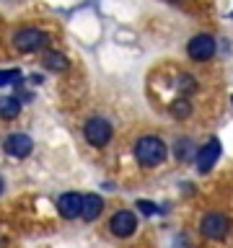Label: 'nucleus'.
<instances>
[{
  "instance_id": "obj_1",
  "label": "nucleus",
  "mask_w": 233,
  "mask_h": 248,
  "mask_svg": "<svg viewBox=\"0 0 233 248\" xmlns=\"http://www.w3.org/2000/svg\"><path fill=\"white\" fill-rule=\"evenodd\" d=\"M166 142L158 135H143L135 142V160L143 168H155L166 160Z\"/></svg>"
},
{
  "instance_id": "obj_2",
  "label": "nucleus",
  "mask_w": 233,
  "mask_h": 248,
  "mask_svg": "<svg viewBox=\"0 0 233 248\" xmlns=\"http://www.w3.org/2000/svg\"><path fill=\"white\" fill-rule=\"evenodd\" d=\"M200 232L207 240H223L228 238L231 232V217L225 212H217V209H210V212L202 215L200 220Z\"/></svg>"
},
{
  "instance_id": "obj_3",
  "label": "nucleus",
  "mask_w": 233,
  "mask_h": 248,
  "mask_svg": "<svg viewBox=\"0 0 233 248\" xmlns=\"http://www.w3.org/2000/svg\"><path fill=\"white\" fill-rule=\"evenodd\" d=\"M83 137L91 147H106L109 140L114 137V129H112V124H109V119H104V116H91L83 127Z\"/></svg>"
},
{
  "instance_id": "obj_4",
  "label": "nucleus",
  "mask_w": 233,
  "mask_h": 248,
  "mask_svg": "<svg viewBox=\"0 0 233 248\" xmlns=\"http://www.w3.org/2000/svg\"><path fill=\"white\" fill-rule=\"evenodd\" d=\"M13 46L18 52H36V49H44L47 46V34L42 29H34V26H26V29H18L13 34Z\"/></svg>"
},
{
  "instance_id": "obj_5",
  "label": "nucleus",
  "mask_w": 233,
  "mask_h": 248,
  "mask_svg": "<svg viewBox=\"0 0 233 248\" xmlns=\"http://www.w3.org/2000/svg\"><path fill=\"white\" fill-rule=\"evenodd\" d=\"M215 39L210 34H197L189 39V44H186V57H189L192 62H210L215 57Z\"/></svg>"
},
{
  "instance_id": "obj_6",
  "label": "nucleus",
  "mask_w": 233,
  "mask_h": 248,
  "mask_svg": "<svg viewBox=\"0 0 233 248\" xmlns=\"http://www.w3.org/2000/svg\"><path fill=\"white\" fill-rule=\"evenodd\" d=\"M3 150L11 155V158L21 160V158H29L31 150H34V140L29 135H21V132H16V135H8L3 140Z\"/></svg>"
},
{
  "instance_id": "obj_7",
  "label": "nucleus",
  "mask_w": 233,
  "mask_h": 248,
  "mask_svg": "<svg viewBox=\"0 0 233 248\" xmlns=\"http://www.w3.org/2000/svg\"><path fill=\"white\" fill-rule=\"evenodd\" d=\"M109 230H112L116 238H130L132 232L137 230L135 212H130V209H119V212H114L112 220H109Z\"/></svg>"
},
{
  "instance_id": "obj_8",
  "label": "nucleus",
  "mask_w": 233,
  "mask_h": 248,
  "mask_svg": "<svg viewBox=\"0 0 233 248\" xmlns=\"http://www.w3.org/2000/svg\"><path fill=\"white\" fill-rule=\"evenodd\" d=\"M57 212L65 217V220H75V217L83 212V194H78V191L60 194V199H57Z\"/></svg>"
},
{
  "instance_id": "obj_9",
  "label": "nucleus",
  "mask_w": 233,
  "mask_h": 248,
  "mask_svg": "<svg viewBox=\"0 0 233 248\" xmlns=\"http://www.w3.org/2000/svg\"><path fill=\"white\" fill-rule=\"evenodd\" d=\"M217 158H220V142L213 137V140H207V142L197 150V170H200V173L213 170V166L217 163Z\"/></svg>"
},
{
  "instance_id": "obj_10",
  "label": "nucleus",
  "mask_w": 233,
  "mask_h": 248,
  "mask_svg": "<svg viewBox=\"0 0 233 248\" xmlns=\"http://www.w3.org/2000/svg\"><path fill=\"white\" fill-rule=\"evenodd\" d=\"M101 212H104V199H101L99 194H83V212H81L83 220L93 222Z\"/></svg>"
},
{
  "instance_id": "obj_11",
  "label": "nucleus",
  "mask_w": 233,
  "mask_h": 248,
  "mask_svg": "<svg viewBox=\"0 0 233 248\" xmlns=\"http://www.w3.org/2000/svg\"><path fill=\"white\" fill-rule=\"evenodd\" d=\"M18 111H21V101L16 96H3V98H0V116H3L5 122L16 119Z\"/></svg>"
},
{
  "instance_id": "obj_12",
  "label": "nucleus",
  "mask_w": 233,
  "mask_h": 248,
  "mask_svg": "<svg viewBox=\"0 0 233 248\" xmlns=\"http://www.w3.org/2000/svg\"><path fill=\"white\" fill-rule=\"evenodd\" d=\"M42 65L47 70H54V73H62V70H67V57L65 54H60V52H44V57H42Z\"/></svg>"
},
{
  "instance_id": "obj_13",
  "label": "nucleus",
  "mask_w": 233,
  "mask_h": 248,
  "mask_svg": "<svg viewBox=\"0 0 233 248\" xmlns=\"http://www.w3.org/2000/svg\"><path fill=\"white\" fill-rule=\"evenodd\" d=\"M174 153H176V160H192V158H197L194 155V145H192V140H186V137H179L176 140V147H174Z\"/></svg>"
},
{
  "instance_id": "obj_14",
  "label": "nucleus",
  "mask_w": 233,
  "mask_h": 248,
  "mask_svg": "<svg viewBox=\"0 0 233 248\" xmlns=\"http://www.w3.org/2000/svg\"><path fill=\"white\" fill-rule=\"evenodd\" d=\"M21 73L18 70H0V85H11V83H18Z\"/></svg>"
},
{
  "instance_id": "obj_15",
  "label": "nucleus",
  "mask_w": 233,
  "mask_h": 248,
  "mask_svg": "<svg viewBox=\"0 0 233 248\" xmlns=\"http://www.w3.org/2000/svg\"><path fill=\"white\" fill-rule=\"evenodd\" d=\"M137 209H140L143 215H155V212H158V207L150 204L148 199H140V202H137Z\"/></svg>"
},
{
  "instance_id": "obj_16",
  "label": "nucleus",
  "mask_w": 233,
  "mask_h": 248,
  "mask_svg": "<svg viewBox=\"0 0 233 248\" xmlns=\"http://www.w3.org/2000/svg\"><path fill=\"white\" fill-rule=\"evenodd\" d=\"M168 3H184V0H168Z\"/></svg>"
},
{
  "instance_id": "obj_17",
  "label": "nucleus",
  "mask_w": 233,
  "mask_h": 248,
  "mask_svg": "<svg viewBox=\"0 0 233 248\" xmlns=\"http://www.w3.org/2000/svg\"><path fill=\"white\" fill-rule=\"evenodd\" d=\"M0 191H3V178H0Z\"/></svg>"
}]
</instances>
